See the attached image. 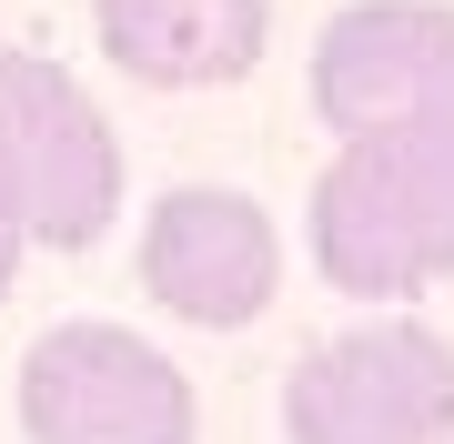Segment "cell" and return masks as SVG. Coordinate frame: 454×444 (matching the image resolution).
Instances as JSON below:
<instances>
[{
  "instance_id": "6da1fadb",
  "label": "cell",
  "mask_w": 454,
  "mask_h": 444,
  "mask_svg": "<svg viewBox=\"0 0 454 444\" xmlns=\"http://www.w3.org/2000/svg\"><path fill=\"white\" fill-rule=\"evenodd\" d=\"M313 263L354 303H404L454 273V101L343 132L313 182Z\"/></svg>"
},
{
  "instance_id": "7a4b0ae2",
  "label": "cell",
  "mask_w": 454,
  "mask_h": 444,
  "mask_svg": "<svg viewBox=\"0 0 454 444\" xmlns=\"http://www.w3.org/2000/svg\"><path fill=\"white\" fill-rule=\"evenodd\" d=\"M0 202L51 253H82L121 213V142L91 91L41 51H0Z\"/></svg>"
},
{
  "instance_id": "3957f363",
  "label": "cell",
  "mask_w": 454,
  "mask_h": 444,
  "mask_svg": "<svg viewBox=\"0 0 454 444\" xmlns=\"http://www.w3.org/2000/svg\"><path fill=\"white\" fill-rule=\"evenodd\" d=\"M20 425L31 444H202L182 363L121 323H51L20 354Z\"/></svg>"
},
{
  "instance_id": "277c9868",
  "label": "cell",
  "mask_w": 454,
  "mask_h": 444,
  "mask_svg": "<svg viewBox=\"0 0 454 444\" xmlns=\"http://www.w3.org/2000/svg\"><path fill=\"white\" fill-rule=\"evenodd\" d=\"M293 444H444L454 434V344L424 323H364L293 363Z\"/></svg>"
},
{
  "instance_id": "5b68a950",
  "label": "cell",
  "mask_w": 454,
  "mask_h": 444,
  "mask_svg": "<svg viewBox=\"0 0 454 444\" xmlns=\"http://www.w3.org/2000/svg\"><path fill=\"white\" fill-rule=\"evenodd\" d=\"M273 283H283V232L262 202L243 192H223V182H182V192L152 202V222H142V293L182 313V323H202V333H232V323H253L262 303H273Z\"/></svg>"
},
{
  "instance_id": "8992f818",
  "label": "cell",
  "mask_w": 454,
  "mask_h": 444,
  "mask_svg": "<svg viewBox=\"0 0 454 444\" xmlns=\"http://www.w3.org/2000/svg\"><path fill=\"white\" fill-rule=\"evenodd\" d=\"M454 101V11L444 0H354L313 41V112L333 132L394 112H434Z\"/></svg>"
},
{
  "instance_id": "52a82bcc",
  "label": "cell",
  "mask_w": 454,
  "mask_h": 444,
  "mask_svg": "<svg viewBox=\"0 0 454 444\" xmlns=\"http://www.w3.org/2000/svg\"><path fill=\"white\" fill-rule=\"evenodd\" d=\"M101 51L152 91H223L273 41V0H91Z\"/></svg>"
},
{
  "instance_id": "ba28073f",
  "label": "cell",
  "mask_w": 454,
  "mask_h": 444,
  "mask_svg": "<svg viewBox=\"0 0 454 444\" xmlns=\"http://www.w3.org/2000/svg\"><path fill=\"white\" fill-rule=\"evenodd\" d=\"M20 253H31V232H20V213L0 202V303H11V283H20Z\"/></svg>"
}]
</instances>
